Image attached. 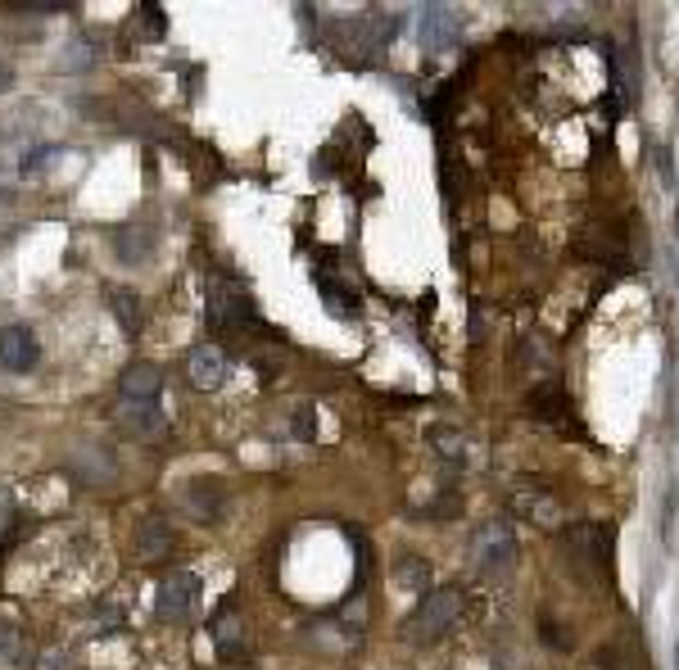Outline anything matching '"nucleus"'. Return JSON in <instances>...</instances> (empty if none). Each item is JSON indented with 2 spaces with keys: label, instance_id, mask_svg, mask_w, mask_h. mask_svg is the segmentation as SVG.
Here are the masks:
<instances>
[{
  "label": "nucleus",
  "instance_id": "obj_1",
  "mask_svg": "<svg viewBox=\"0 0 679 670\" xmlns=\"http://www.w3.org/2000/svg\"><path fill=\"white\" fill-rule=\"evenodd\" d=\"M462 607H466L462 590H431L427 598L417 603V612L408 616L403 635H408L412 644H435V639H444L453 625L462 620Z\"/></svg>",
  "mask_w": 679,
  "mask_h": 670
},
{
  "label": "nucleus",
  "instance_id": "obj_22",
  "mask_svg": "<svg viewBox=\"0 0 679 670\" xmlns=\"http://www.w3.org/2000/svg\"><path fill=\"white\" fill-rule=\"evenodd\" d=\"M51 159H60V145H36L32 154H23V163H19V173L28 177V173H41Z\"/></svg>",
  "mask_w": 679,
  "mask_h": 670
},
{
  "label": "nucleus",
  "instance_id": "obj_10",
  "mask_svg": "<svg viewBox=\"0 0 679 670\" xmlns=\"http://www.w3.org/2000/svg\"><path fill=\"white\" fill-rule=\"evenodd\" d=\"M118 390H122L127 403H150L163 390V371L154 363H132V367H122Z\"/></svg>",
  "mask_w": 679,
  "mask_h": 670
},
{
  "label": "nucleus",
  "instance_id": "obj_23",
  "mask_svg": "<svg viewBox=\"0 0 679 670\" xmlns=\"http://www.w3.org/2000/svg\"><path fill=\"white\" fill-rule=\"evenodd\" d=\"M10 521H14V502L0 494V539H6V530H10Z\"/></svg>",
  "mask_w": 679,
  "mask_h": 670
},
{
  "label": "nucleus",
  "instance_id": "obj_16",
  "mask_svg": "<svg viewBox=\"0 0 679 670\" xmlns=\"http://www.w3.org/2000/svg\"><path fill=\"white\" fill-rule=\"evenodd\" d=\"M146 255H150V227L146 223L118 227V259L122 263H146Z\"/></svg>",
  "mask_w": 679,
  "mask_h": 670
},
{
  "label": "nucleus",
  "instance_id": "obj_21",
  "mask_svg": "<svg viewBox=\"0 0 679 670\" xmlns=\"http://www.w3.org/2000/svg\"><path fill=\"white\" fill-rule=\"evenodd\" d=\"M399 580H403V590H427V584H431V566L417 562V558H408V562L399 566Z\"/></svg>",
  "mask_w": 679,
  "mask_h": 670
},
{
  "label": "nucleus",
  "instance_id": "obj_15",
  "mask_svg": "<svg viewBox=\"0 0 679 670\" xmlns=\"http://www.w3.org/2000/svg\"><path fill=\"white\" fill-rule=\"evenodd\" d=\"M562 543L571 549V558L589 562V566H603V530H599V526H584V521H575V526H567V530H562Z\"/></svg>",
  "mask_w": 679,
  "mask_h": 670
},
{
  "label": "nucleus",
  "instance_id": "obj_24",
  "mask_svg": "<svg viewBox=\"0 0 679 670\" xmlns=\"http://www.w3.org/2000/svg\"><path fill=\"white\" fill-rule=\"evenodd\" d=\"M146 28H150V32H163V14H159V6H146Z\"/></svg>",
  "mask_w": 679,
  "mask_h": 670
},
{
  "label": "nucleus",
  "instance_id": "obj_5",
  "mask_svg": "<svg viewBox=\"0 0 679 670\" xmlns=\"http://www.w3.org/2000/svg\"><path fill=\"white\" fill-rule=\"evenodd\" d=\"M214 644H218V652H223L227 661H245V648H249V625H245V616H240L236 598H227V603L218 607V616H214Z\"/></svg>",
  "mask_w": 679,
  "mask_h": 670
},
{
  "label": "nucleus",
  "instance_id": "obj_2",
  "mask_svg": "<svg viewBox=\"0 0 679 670\" xmlns=\"http://www.w3.org/2000/svg\"><path fill=\"white\" fill-rule=\"evenodd\" d=\"M472 562L485 571V575H503L517 566V534L503 517H489L476 526L472 534Z\"/></svg>",
  "mask_w": 679,
  "mask_h": 670
},
{
  "label": "nucleus",
  "instance_id": "obj_9",
  "mask_svg": "<svg viewBox=\"0 0 679 670\" xmlns=\"http://www.w3.org/2000/svg\"><path fill=\"white\" fill-rule=\"evenodd\" d=\"M186 376L195 390H218L227 381V354L218 345H195L186 358Z\"/></svg>",
  "mask_w": 679,
  "mask_h": 670
},
{
  "label": "nucleus",
  "instance_id": "obj_8",
  "mask_svg": "<svg viewBox=\"0 0 679 670\" xmlns=\"http://www.w3.org/2000/svg\"><path fill=\"white\" fill-rule=\"evenodd\" d=\"M249 317V295L236 285V281H214V290H208V322L214 326H240Z\"/></svg>",
  "mask_w": 679,
  "mask_h": 670
},
{
  "label": "nucleus",
  "instance_id": "obj_12",
  "mask_svg": "<svg viewBox=\"0 0 679 670\" xmlns=\"http://www.w3.org/2000/svg\"><path fill=\"white\" fill-rule=\"evenodd\" d=\"M186 512H191L195 521H214V517L223 512V485H218L214 476H195V480L186 485Z\"/></svg>",
  "mask_w": 679,
  "mask_h": 670
},
{
  "label": "nucleus",
  "instance_id": "obj_26",
  "mask_svg": "<svg viewBox=\"0 0 679 670\" xmlns=\"http://www.w3.org/2000/svg\"><path fill=\"white\" fill-rule=\"evenodd\" d=\"M6 87H10V68H6V64H0V91H6Z\"/></svg>",
  "mask_w": 679,
  "mask_h": 670
},
{
  "label": "nucleus",
  "instance_id": "obj_19",
  "mask_svg": "<svg viewBox=\"0 0 679 670\" xmlns=\"http://www.w3.org/2000/svg\"><path fill=\"white\" fill-rule=\"evenodd\" d=\"M290 431H294V440H317V403H294Z\"/></svg>",
  "mask_w": 679,
  "mask_h": 670
},
{
  "label": "nucleus",
  "instance_id": "obj_4",
  "mask_svg": "<svg viewBox=\"0 0 679 670\" xmlns=\"http://www.w3.org/2000/svg\"><path fill=\"white\" fill-rule=\"evenodd\" d=\"M507 502H513V512H521L526 521H535L543 530H553L562 521V498L548 494L539 480H513L507 485Z\"/></svg>",
  "mask_w": 679,
  "mask_h": 670
},
{
  "label": "nucleus",
  "instance_id": "obj_3",
  "mask_svg": "<svg viewBox=\"0 0 679 670\" xmlns=\"http://www.w3.org/2000/svg\"><path fill=\"white\" fill-rule=\"evenodd\" d=\"M64 463H68L73 476H82L87 485H114L118 480V457L100 440H77V444H68Z\"/></svg>",
  "mask_w": 679,
  "mask_h": 670
},
{
  "label": "nucleus",
  "instance_id": "obj_17",
  "mask_svg": "<svg viewBox=\"0 0 679 670\" xmlns=\"http://www.w3.org/2000/svg\"><path fill=\"white\" fill-rule=\"evenodd\" d=\"M562 386H535L530 390V412L535 417H548V422H562Z\"/></svg>",
  "mask_w": 679,
  "mask_h": 670
},
{
  "label": "nucleus",
  "instance_id": "obj_14",
  "mask_svg": "<svg viewBox=\"0 0 679 670\" xmlns=\"http://www.w3.org/2000/svg\"><path fill=\"white\" fill-rule=\"evenodd\" d=\"M118 426L127 431V435H137V440H154V435H163V412L154 408V403H122L118 408Z\"/></svg>",
  "mask_w": 679,
  "mask_h": 670
},
{
  "label": "nucleus",
  "instance_id": "obj_18",
  "mask_svg": "<svg viewBox=\"0 0 679 670\" xmlns=\"http://www.w3.org/2000/svg\"><path fill=\"white\" fill-rule=\"evenodd\" d=\"M109 309L118 313V322H122L127 335H137V326H141V309H137V295H132V290H114V295H109Z\"/></svg>",
  "mask_w": 679,
  "mask_h": 670
},
{
  "label": "nucleus",
  "instance_id": "obj_11",
  "mask_svg": "<svg viewBox=\"0 0 679 670\" xmlns=\"http://www.w3.org/2000/svg\"><path fill=\"white\" fill-rule=\"evenodd\" d=\"M421 36H427V46L431 51H449L453 41L462 36V23L449 6H431L427 14H421Z\"/></svg>",
  "mask_w": 679,
  "mask_h": 670
},
{
  "label": "nucleus",
  "instance_id": "obj_20",
  "mask_svg": "<svg viewBox=\"0 0 679 670\" xmlns=\"http://www.w3.org/2000/svg\"><path fill=\"white\" fill-rule=\"evenodd\" d=\"M431 444H435V453L449 457V463H457V457L466 453V435L453 431V426H435V431H431Z\"/></svg>",
  "mask_w": 679,
  "mask_h": 670
},
{
  "label": "nucleus",
  "instance_id": "obj_6",
  "mask_svg": "<svg viewBox=\"0 0 679 670\" xmlns=\"http://www.w3.org/2000/svg\"><path fill=\"white\" fill-rule=\"evenodd\" d=\"M195 598H200V580H195L191 571L168 575V580L159 584V616H163V620H186L191 607H195Z\"/></svg>",
  "mask_w": 679,
  "mask_h": 670
},
{
  "label": "nucleus",
  "instance_id": "obj_13",
  "mask_svg": "<svg viewBox=\"0 0 679 670\" xmlns=\"http://www.w3.org/2000/svg\"><path fill=\"white\" fill-rule=\"evenodd\" d=\"M168 549H173V521H168L163 512H150V517L137 526V553H141L146 562H154V558H163Z\"/></svg>",
  "mask_w": 679,
  "mask_h": 670
},
{
  "label": "nucleus",
  "instance_id": "obj_7",
  "mask_svg": "<svg viewBox=\"0 0 679 670\" xmlns=\"http://www.w3.org/2000/svg\"><path fill=\"white\" fill-rule=\"evenodd\" d=\"M36 358H41V345H36L32 326L14 322L0 331V367L6 371H28V367H36Z\"/></svg>",
  "mask_w": 679,
  "mask_h": 670
},
{
  "label": "nucleus",
  "instance_id": "obj_25",
  "mask_svg": "<svg viewBox=\"0 0 679 670\" xmlns=\"http://www.w3.org/2000/svg\"><path fill=\"white\" fill-rule=\"evenodd\" d=\"M10 644H14V630H10V625H6V620H0V657H6V652H10Z\"/></svg>",
  "mask_w": 679,
  "mask_h": 670
}]
</instances>
